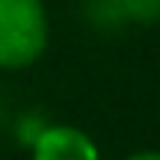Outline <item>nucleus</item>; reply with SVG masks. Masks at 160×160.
I'll return each instance as SVG.
<instances>
[{
  "label": "nucleus",
  "mask_w": 160,
  "mask_h": 160,
  "mask_svg": "<svg viewBox=\"0 0 160 160\" xmlns=\"http://www.w3.org/2000/svg\"><path fill=\"white\" fill-rule=\"evenodd\" d=\"M88 17L101 26L154 23L160 20V0H88Z\"/></svg>",
  "instance_id": "7ed1b4c3"
},
{
  "label": "nucleus",
  "mask_w": 160,
  "mask_h": 160,
  "mask_svg": "<svg viewBox=\"0 0 160 160\" xmlns=\"http://www.w3.org/2000/svg\"><path fill=\"white\" fill-rule=\"evenodd\" d=\"M49 23L42 0H0V69H23L46 49Z\"/></svg>",
  "instance_id": "f257e3e1"
},
{
  "label": "nucleus",
  "mask_w": 160,
  "mask_h": 160,
  "mask_svg": "<svg viewBox=\"0 0 160 160\" xmlns=\"http://www.w3.org/2000/svg\"><path fill=\"white\" fill-rule=\"evenodd\" d=\"M33 160H98V150L75 128H49L36 137Z\"/></svg>",
  "instance_id": "f03ea898"
},
{
  "label": "nucleus",
  "mask_w": 160,
  "mask_h": 160,
  "mask_svg": "<svg viewBox=\"0 0 160 160\" xmlns=\"http://www.w3.org/2000/svg\"><path fill=\"white\" fill-rule=\"evenodd\" d=\"M131 160H160V154H134Z\"/></svg>",
  "instance_id": "20e7f679"
}]
</instances>
